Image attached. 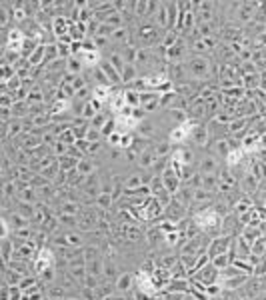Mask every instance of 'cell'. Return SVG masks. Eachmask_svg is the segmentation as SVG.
Segmentation results:
<instances>
[{
  "label": "cell",
  "instance_id": "1",
  "mask_svg": "<svg viewBox=\"0 0 266 300\" xmlns=\"http://www.w3.org/2000/svg\"><path fill=\"white\" fill-rule=\"evenodd\" d=\"M134 30V40L140 44V48H156L162 44V38L166 34L164 28H160L154 18H146V20H138L134 22L132 26Z\"/></svg>",
  "mask_w": 266,
  "mask_h": 300
},
{
  "label": "cell",
  "instance_id": "2",
  "mask_svg": "<svg viewBox=\"0 0 266 300\" xmlns=\"http://www.w3.org/2000/svg\"><path fill=\"white\" fill-rule=\"evenodd\" d=\"M192 220H194V224L198 226L204 234L222 228V214L214 208V204L208 208H202V210H198V212H194Z\"/></svg>",
  "mask_w": 266,
  "mask_h": 300
},
{
  "label": "cell",
  "instance_id": "3",
  "mask_svg": "<svg viewBox=\"0 0 266 300\" xmlns=\"http://www.w3.org/2000/svg\"><path fill=\"white\" fill-rule=\"evenodd\" d=\"M198 122L196 120H186V122H182V124H176L174 128L170 130V134H168V142H170L172 146L176 144V146H182L184 142H188L190 140V134H192V130H194V126H196Z\"/></svg>",
  "mask_w": 266,
  "mask_h": 300
},
{
  "label": "cell",
  "instance_id": "4",
  "mask_svg": "<svg viewBox=\"0 0 266 300\" xmlns=\"http://www.w3.org/2000/svg\"><path fill=\"white\" fill-rule=\"evenodd\" d=\"M194 12L198 16V24H208L216 22V2H194ZM218 24V22H216Z\"/></svg>",
  "mask_w": 266,
  "mask_h": 300
},
{
  "label": "cell",
  "instance_id": "5",
  "mask_svg": "<svg viewBox=\"0 0 266 300\" xmlns=\"http://www.w3.org/2000/svg\"><path fill=\"white\" fill-rule=\"evenodd\" d=\"M232 240H234V236H226V234L212 236V238L208 240V248H206L210 260H212L214 256H218V254H224V252H228V248H230Z\"/></svg>",
  "mask_w": 266,
  "mask_h": 300
},
{
  "label": "cell",
  "instance_id": "6",
  "mask_svg": "<svg viewBox=\"0 0 266 300\" xmlns=\"http://www.w3.org/2000/svg\"><path fill=\"white\" fill-rule=\"evenodd\" d=\"M186 214H188V207L186 204H182L180 200H176L174 196H172L170 204L164 208V216H166V220H172V222H180V220H184L186 218Z\"/></svg>",
  "mask_w": 266,
  "mask_h": 300
},
{
  "label": "cell",
  "instance_id": "7",
  "mask_svg": "<svg viewBox=\"0 0 266 300\" xmlns=\"http://www.w3.org/2000/svg\"><path fill=\"white\" fill-rule=\"evenodd\" d=\"M160 178H162L164 188H166V192H168L170 196H176V192L182 188V180H180L178 172L172 168V166H168V168L164 170V172L160 174Z\"/></svg>",
  "mask_w": 266,
  "mask_h": 300
},
{
  "label": "cell",
  "instance_id": "8",
  "mask_svg": "<svg viewBox=\"0 0 266 300\" xmlns=\"http://www.w3.org/2000/svg\"><path fill=\"white\" fill-rule=\"evenodd\" d=\"M190 140H192V144L194 146H200V148H206L210 142L208 140H212V134H210L208 126L206 124H196L194 126V130H192V134H190Z\"/></svg>",
  "mask_w": 266,
  "mask_h": 300
},
{
  "label": "cell",
  "instance_id": "9",
  "mask_svg": "<svg viewBox=\"0 0 266 300\" xmlns=\"http://www.w3.org/2000/svg\"><path fill=\"white\" fill-rule=\"evenodd\" d=\"M160 96H162V94L152 92V90L140 92V108L146 114H152L154 110H158V108H160Z\"/></svg>",
  "mask_w": 266,
  "mask_h": 300
},
{
  "label": "cell",
  "instance_id": "10",
  "mask_svg": "<svg viewBox=\"0 0 266 300\" xmlns=\"http://www.w3.org/2000/svg\"><path fill=\"white\" fill-rule=\"evenodd\" d=\"M198 172L202 174H218L220 172V160L216 154H204L198 162Z\"/></svg>",
  "mask_w": 266,
  "mask_h": 300
},
{
  "label": "cell",
  "instance_id": "11",
  "mask_svg": "<svg viewBox=\"0 0 266 300\" xmlns=\"http://www.w3.org/2000/svg\"><path fill=\"white\" fill-rule=\"evenodd\" d=\"M218 276H220V270L216 268V266H212L208 264L206 268H202V270H198L194 276H190V278H194V280H200L202 284H216L218 282Z\"/></svg>",
  "mask_w": 266,
  "mask_h": 300
},
{
  "label": "cell",
  "instance_id": "12",
  "mask_svg": "<svg viewBox=\"0 0 266 300\" xmlns=\"http://www.w3.org/2000/svg\"><path fill=\"white\" fill-rule=\"evenodd\" d=\"M114 284H116V292H118V294L132 292L134 286H136V274H132V272H122Z\"/></svg>",
  "mask_w": 266,
  "mask_h": 300
},
{
  "label": "cell",
  "instance_id": "13",
  "mask_svg": "<svg viewBox=\"0 0 266 300\" xmlns=\"http://www.w3.org/2000/svg\"><path fill=\"white\" fill-rule=\"evenodd\" d=\"M98 68H100V70H102V72L106 74L108 82L112 84L114 88H118V86L122 84V76H120V72H118V70L114 68V66L110 64V62H108V60H106V58H102V62L98 64Z\"/></svg>",
  "mask_w": 266,
  "mask_h": 300
},
{
  "label": "cell",
  "instance_id": "14",
  "mask_svg": "<svg viewBox=\"0 0 266 300\" xmlns=\"http://www.w3.org/2000/svg\"><path fill=\"white\" fill-rule=\"evenodd\" d=\"M164 214V207L160 204L158 198L150 196L148 204L144 207V220H160V216Z\"/></svg>",
  "mask_w": 266,
  "mask_h": 300
},
{
  "label": "cell",
  "instance_id": "15",
  "mask_svg": "<svg viewBox=\"0 0 266 300\" xmlns=\"http://www.w3.org/2000/svg\"><path fill=\"white\" fill-rule=\"evenodd\" d=\"M152 280L156 284V288H158V292H162L172 280V274L168 268H162V266H156V270L152 272Z\"/></svg>",
  "mask_w": 266,
  "mask_h": 300
},
{
  "label": "cell",
  "instance_id": "16",
  "mask_svg": "<svg viewBox=\"0 0 266 300\" xmlns=\"http://www.w3.org/2000/svg\"><path fill=\"white\" fill-rule=\"evenodd\" d=\"M14 252H16V246L12 236L10 238H2L0 244V256H2V266H8V264L14 260Z\"/></svg>",
  "mask_w": 266,
  "mask_h": 300
},
{
  "label": "cell",
  "instance_id": "17",
  "mask_svg": "<svg viewBox=\"0 0 266 300\" xmlns=\"http://www.w3.org/2000/svg\"><path fill=\"white\" fill-rule=\"evenodd\" d=\"M158 158H156V154H154V144H152L150 148L142 150L140 154H138V158H136V164L140 166V168H146L150 170L154 166V162H156Z\"/></svg>",
  "mask_w": 266,
  "mask_h": 300
},
{
  "label": "cell",
  "instance_id": "18",
  "mask_svg": "<svg viewBox=\"0 0 266 300\" xmlns=\"http://www.w3.org/2000/svg\"><path fill=\"white\" fill-rule=\"evenodd\" d=\"M122 272L118 270V264L114 262L112 258H104V270H102V280L106 282H116L118 280V276H120Z\"/></svg>",
  "mask_w": 266,
  "mask_h": 300
},
{
  "label": "cell",
  "instance_id": "19",
  "mask_svg": "<svg viewBox=\"0 0 266 300\" xmlns=\"http://www.w3.org/2000/svg\"><path fill=\"white\" fill-rule=\"evenodd\" d=\"M76 172H78V174H82L84 178H86V176H92V174H96V172H98V164H96L90 156H84V158L78 162Z\"/></svg>",
  "mask_w": 266,
  "mask_h": 300
},
{
  "label": "cell",
  "instance_id": "20",
  "mask_svg": "<svg viewBox=\"0 0 266 300\" xmlns=\"http://www.w3.org/2000/svg\"><path fill=\"white\" fill-rule=\"evenodd\" d=\"M192 204H214V192H210L206 188H196L194 190V196H192Z\"/></svg>",
  "mask_w": 266,
  "mask_h": 300
},
{
  "label": "cell",
  "instance_id": "21",
  "mask_svg": "<svg viewBox=\"0 0 266 300\" xmlns=\"http://www.w3.org/2000/svg\"><path fill=\"white\" fill-rule=\"evenodd\" d=\"M86 234H88V232H82V230H66L68 246H72V248H84Z\"/></svg>",
  "mask_w": 266,
  "mask_h": 300
},
{
  "label": "cell",
  "instance_id": "22",
  "mask_svg": "<svg viewBox=\"0 0 266 300\" xmlns=\"http://www.w3.org/2000/svg\"><path fill=\"white\" fill-rule=\"evenodd\" d=\"M16 200L26 202V204H38L40 202V194H38L36 188H26V190H20L16 194Z\"/></svg>",
  "mask_w": 266,
  "mask_h": 300
},
{
  "label": "cell",
  "instance_id": "23",
  "mask_svg": "<svg viewBox=\"0 0 266 300\" xmlns=\"http://www.w3.org/2000/svg\"><path fill=\"white\" fill-rule=\"evenodd\" d=\"M44 292H46V296L48 298H66L68 296V290L62 286V284H58V282H52V284H48V286H44Z\"/></svg>",
  "mask_w": 266,
  "mask_h": 300
},
{
  "label": "cell",
  "instance_id": "24",
  "mask_svg": "<svg viewBox=\"0 0 266 300\" xmlns=\"http://www.w3.org/2000/svg\"><path fill=\"white\" fill-rule=\"evenodd\" d=\"M120 76H122V84H124V86H128V84H132L134 80H138V78H140V70H138V66H136V64H126Z\"/></svg>",
  "mask_w": 266,
  "mask_h": 300
},
{
  "label": "cell",
  "instance_id": "25",
  "mask_svg": "<svg viewBox=\"0 0 266 300\" xmlns=\"http://www.w3.org/2000/svg\"><path fill=\"white\" fill-rule=\"evenodd\" d=\"M136 136L146 138V140H152V138L156 136V128H154V124H152L148 118H146V120H142V122L138 124V128H136Z\"/></svg>",
  "mask_w": 266,
  "mask_h": 300
},
{
  "label": "cell",
  "instance_id": "26",
  "mask_svg": "<svg viewBox=\"0 0 266 300\" xmlns=\"http://www.w3.org/2000/svg\"><path fill=\"white\" fill-rule=\"evenodd\" d=\"M112 294H116V284H114V282L102 280L96 286V298L98 300L108 298V296H112Z\"/></svg>",
  "mask_w": 266,
  "mask_h": 300
},
{
  "label": "cell",
  "instance_id": "27",
  "mask_svg": "<svg viewBox=\"0 0 266 300\" xmlns=\"http://www.w3.org/2000/svg\"><path fill=\"white\" fill-rule=\"evenodd\" d=\"M84 64H82V60L78 57H70V58H66V72L68 74H74V76H80V74H84Z\"/></svg>",
  "mask_w": 266,
  "mask_h": 300
},
{
  "label": "cell",
  "instance_id": "28",
  "mask_svg": "<svg viewBox=\"0 0 266 300\" xmlns=\"http://www.w3.org/2000/svg\"><path fill=\"white\" fill-rule=\"evenodd\" d=\"M102 270H104V258H94V260H88L86 262V272L90 276H96V278H102Z\"/></svg>",
  "mask_w": 266,
  "mask_h": 300
},
{
  "label": "cell",
  "instance_id": "29",
  "mask_svg": "<svg viewBox=\"0 0 266 300\" xmlns=\"http://www.w3.org/2000/svg\"><path fill=\"white\" fill-rule=\"evenodd\" d=\"M78 158L72 156V154H64V156H60L58 158V164H60V172H70V170H76L78 166Z\"/></svg>",
  "mask_w": 266,
  "mask_h": 300
},
{
  "label": "cell",
  "instance_id": "30",
  "mask_svg": "<svg viewBox=\"0 0 266 300\" xmlns=\"http://www.w3.org/2000/svg\"><path fill=\"white\" fill-rule=\"evenodd\" d=\"M154 22H156L160 28L168 30V8H166V2H160L158 12L154 14Z\"/></svg>",
  "mask_w": 266,
  "mask_h": 300
},
{
  "label": "cell",
  "instance_id": "31",
  "mask_svg": "<svg viewBox=\"0 0 266 300\" xmlns=\"http://www.w3.org/2000/svg\"><path fill=\"white\" fill-rule=\"evenodd\" d=\"M58 220H60V226L66 230H78V224H80V218L74 214H58Z\"/></svg>",
  "mask_w": 266,
  "mask_h": 300
},
{
  "label": "cell",
  "instance_id": "32",
  "mask_svg": "<svg viewBox=\"0 0 266 300\" xmlns=\"http://www.w3.org/2000/svg\"><path fill=\"white\" fill-rule=\"evenodd\" d=\"M166 8H168V30H176V24H178V2H166Z\"/></svg>",
  "mask_w": 266,
  "mask_h": 300
},
{
  "label": "cell",
  "instance_id": "33",
  "mask_svg": "<svg viewBox=\"0 0 266 300\" xmlns=\"http://www.w3.org/2000/svg\"><path fill=\"white\" fill-rule=\"evenodd\" d=\"M170 274H172V280H184V278H190L188 268L184 266V262H182V260H178V262L172 266Z\"/></svg>",
  "mask_w": 266,
  "mask_h": 300
},
{
  "label": "cell",
  "instance_id": "34",
  "mask_svg": "<svg viewBox=\"0 0 266 300\" xmlns=\"http://www.w3.org/2000/svg\"><path fill=\"white\" fill-rule=\"evenodd\" d=\"M112 204H114L112 194H108V192H100V194H98V198H96V208L112 210Z\"/></svg>",
  "mask_w": 266,
  "mask_h": 300
},
{
  "label": "cell",
  "instance_id": "35",
  "mask_svg": "<svg viewBox=\"0 0 266 300\" xmlns=\"http://www.w3.org/2000/svg\"><path fill=\"white\" fill-rule=\"evenodd\" d=\"M120 52H122V57H124V60H126V64H136L138 46H134V44H126V46L120 48Z\"/></svg>",
  "mask_w": 266,
  "mask_h": 300
},
{
  "label": "cell",
  "instance_id": "36",
  "mask_svg": "<svg viewBox=\"0 0 266 300\" xmlns=\"http://www.w3.org/2000/svg\"><path fill=\"white\" fill-rule=\"evenodd\" d=\"M210 264V256L208 252H202V254H198V258H196V262H194V266L190 268V276H194L198 270H202V268H206Z\"/></svg>",
  "mask_w": 266,
  "mask_h": 300
},
{
  "label": "cell",
  "instance_id": "37",
  "mask_svg": "<svg viewBox=\"0 0 266 300\" xmlns=\"http://www.w3.org/2000/svg\"><path fill=\"white\" fill-rule=\"evenodd\" d=\"M16 74H18L16 72V66H12V64H0V76H2L0 82L2 84H6L10 78H14Z\"/></svg>",
  "mask_w": 266,
  "mask_h": 300
},
{
  "label": "cell",
  "instance_id": "38",
  "mask_svg": "<svg viewBox=\"0 0 266 300\" xmlns=\"http://www.w3.org/2000/svg\"><path fill=\"white\" fill-rule=\"evenodd\" d=\"M18 186L14 180H2V194L0 196H8V198H16Z\"/></svg>",
  "mask_w": 266,
  "mask_h": 300
},
{
  "label": "cell",
  "instance_id": "39",
  "mask_svg": "<svg viewBox=\"0 0 266 300\" xmlns=\"http://www.w3.org/2000/svg\"><path fill=\"white\" fill-rule=\"evenodd\" d=\"M138 186H144V180H142V174L140 172H134V174H130L124 180V188L126 190H132V188H138Z\"/></svg>",
  "mask_w": 266,
  "mask_h": 300
},
{
  "label": "cell",
  "instance_id": "40",
  "mask_svg": "<svg viewBox=\"0 0 266 300\" xmlns=\"http://www.w3.org/2000/svg\"><path fill=\"white\" fill-rule=\"evenodd\" d=\"M178 38H180V32H176V30H166V34H164V38H162V48L164 50H168L170 46H174L176 42H178Z\"/></svg>",
  "mask_w": 266,
  "mask_h": 300
},
{
  "label": "cell",
  "instance_id": "41",
  "mask_svg": "<svg viewBox=\"0 0 266 300\" xmlns=\"http://www.w3.org/2000/svg\"><path fill=\"white\" fill-rule=\"evenodd\" d=\"M16 212L22 214L26 220H32V216H34V212H36V204H26V202H18V207H16Z\"/></svg>",
  "mask_w": 266,
  "mask_h": 300
},
{
  "label": "cell",
  "instance_id": "42",
  "mask_svg": "<svg viewBox=\"0 0 266 300\" xmlns=\"http://www.w3.org/2000/svg\"><path fill=\"white\" fill-rule=\"evenodd\" d=\"M126 94V104L132 106V108H140V92H136L132 88H124Z\"/></svg>",
  "mask_w": 266,
  "mask_h": 300
},
{
  "label": "cell",
  "instance_id": "43",
  "mask_svg": "<svg viewBox=\"0 0 266 300\" xmlns=\"http://www.w3.org/2000/svg\"><path fill=\"white\" fill-rule=\"evenodd\" d=\"M210 264L212 266H216L218 270H224L226 266H230V258H228V252H224V254H218V256H214L212 260H210Z\"/></svg>",
  "mask_w": 266,
  "mask_h": 300
},
{
  "label": "cell",
  "instance_id": "44",
  "mask_svg": "<svg viewBox=\"0 0 266 300\" xmlns=\"http://www.w3.org/2000/svg\"><path fill=\"white\" fill-rule=\"evenodd\" d=\"M240 72L242 76H250V74H258V66L252 62V60H246V62H240Z\"/></svg>",
  "mask_w": 266,
  "mask_h": 300
},
{
  "label": "cell",
  "instance_id": "45",
  "mask_svg": "<svg viewBox=\"0 0 266 300\" xmlns=\"http://www.w3.org/2000/svg\"><path fill=\"white\" fill-rule=\"evenodd\" d=\"M108 118H112V116H108V114H104V113H98L94 118H92L90 126H92V128H96V130H102V126L108 122Z\"/></svg>",
  "mask_w": 266,
  "mask_h": 300
},
{
  "label": "cell",
  "instance_id": "46",
  "mask_svg": "<svg viewBox=\"0 0 266 300\" xmlns=\"http://www.w3.org/2000/svg\"><path fill=\"white\" fill-rule=\"evenodd\" d=\"M178 260H180V256H176V254H166V256H162L156 264L162 266V268H168V270H170L172 266L178 262Z\"/></svg>",
  "mask_w": 266,
  "mask_h": 300
},
{
  "label": "cell",
  "instance_id": "47",
  "mask_svg": "<svg viewBox=\"0 0 266 300\" xmlns=\"http://www.w3.org/2000/svg\"><path fill=\"white\" fill-rule=\"evenodd\" d=\"M48 184H52V182H50V180H48V178H44V176H42V174H34V176H32V180H30V186L32 188H44V186H48Z\"/></svg>",
  "mask_w": 266,
  "mask_h": 300
},
{
  "label": "cell",
  "instance_id": "48",
  "mask_svg": "<svg viewBox=\"0 0 266 300\" xmlns=\"http://www.w3.org/2000/svg\"><path fill=\"white\" fill-rule=\"evenodd\" d=\"M156 298H160V300H186L188 298V294H184V292H160Z\"/></svg>",
  "mask_w": 266,
  "mask_h": 300
},
{
  "label": "cell",
  "instance_id": "49",
  "mask_svg": "<svg viewBox=\"0 0 266 300\" xmlns=\"http://www.w3.org/2000/svg\"><path fill=\"white\" fill-rule=\"evenodd\" d=\"M112 132H116V122H114V116H112V118H108V122L102 126L100 134H102V138H108Z\"/></svg>",
  "mask_w": 266,
  "mask_h": 300
},
{
  "label": "cell",
  "instance_id": "50",
  "mask_svg": "<svg viewBox=\"0 0 266 300\" xmlns=\"http://www.w3.org/2000/svg\"><path fill=\"white\" fill-rule=\"evenodd\" d=\"M120 140H122V132L116 130L106 138V144H108V146H114V148H120Z\"/></svg>",
  "mask_w": 266,
  "mask_h": 300
},
{
  "label": "cell",
  "instance_id": "51",
  "mask_svg": "<svg viewBox=\"0 0 266 300\" xmlns=\"http://www.w3.org/2000/svg\"><path fill=\"white\" fill-rule=\"evenodd\" d=\"M100 138H102L100 130H96V128L90 126V130H88V134H86V140H88V142H100Z\"/></svg>",
  "mask_w": 266,
  "mask_h": 300
},
{
  "label": "cell",
  "instance_id": "52",
  "mask_svg": "<svg viewBox=\"0 0 266 300\" xmlns=\"http://www.w3.org/2000/svg\"><path fill=\"white\" fill-rule=\"evenodd\" d=\"M102 150V142H90V146H88V152H86V156H94L96 152H100Z\"/></svg>",
  "mask_w": 266,
  "mask_h": 300
},
{
  "label": "cell",
  "instance_id": "53",
  "mask_svg": "<svg viewBox=\"0 0 266 300\" xmlns=\"http://www.w3.org/2000/svg\"><path fill=\"white\" fill-rule=\"evenodd\" d=\"M66 300H82V298H80V294H68Z\"/></svg>",
  "mask_w": 266,
  "mask_h": 300
},
{
  "label": "cell",
  "instance_id": "54",
  "mask_svg": "<svg viewBox=\"0 0 266 300\" xmlns=\"http://www.w3.org/2000/svg\"><path fill=\"white\" fill-rule=\"evenodd\" d=\"M186 300H194V298H190V296H188V298H186Z\"/></svg>",
  "mask_w": 266,
  "mask_h": 300
},
{
  "label": "cell",
  "instance_id": "55",
  "mask_svg": "<svg viewBox=\"0 0 266 300\" xmlns=\"http://www.w3.org/2000/svg\"><path fill=\"white\" fill-rule=\"evenodd\" d=\"M264 160H266V156H264Z\"/></svg>",
  "mask_w": 266,
  "mask_h": 300
},
{
  "label": "cell",
  "instance_id": "56",
  "mask_svg": "<svg viewBox=\"0 0 266 300\" xmlns=\"http://www.w3.org/2000/svg\"><path fill=\"white\" fill-rule=\"evenodd\" d=\"M156 300H158V298H156Z\"/></svg>",
  "mask_w": 266,
  "mask_h": 300
},
{
  "label": "cell",
  "instance_id": "57",
  "mask_svg": "<svg viewBox=\"0 0 266 300\" xmlns=\"http://www.w3.org/2000/svg\"><path fill=\"white\" fill-rule=\"evenodd\" d=\"M126 300H128V298H126Z\"/></svg>",
  "mask_w": 266,
  "mask_h": 300
}]
</instances>
